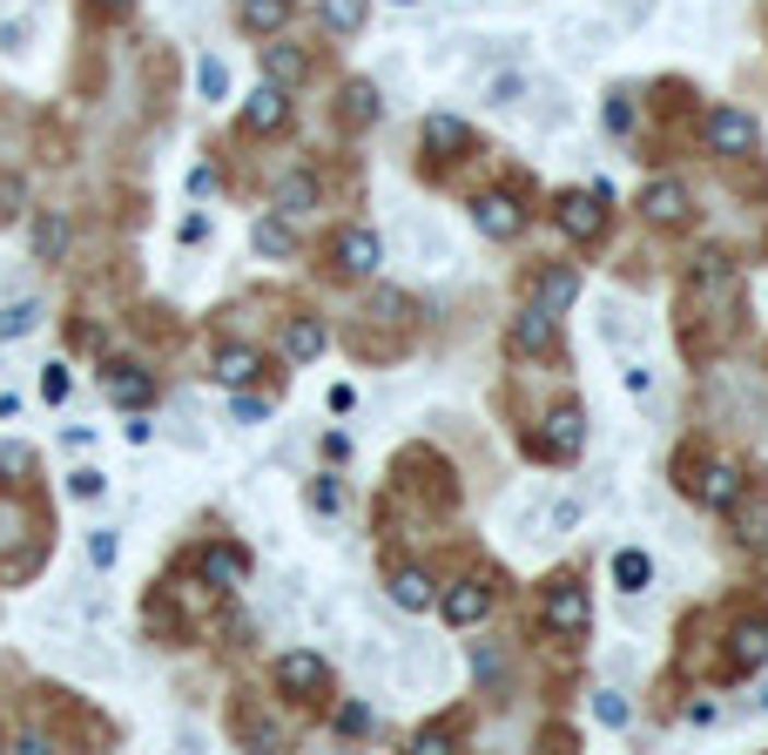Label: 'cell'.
<instances>
[{
  "mask_svg": "<svg viewBox=\"0 0 768 755\" xmlns=\"http://www.w3.org/2000/svg\"><path fill=\"white\" fill-rule=\"evenodd\" d=\"M506 344H512L519 357H553V351H559V310L525 304L512 325H506Z\"/></svg>",
  "mask_w": 768,
  "mask_h": 755,
  "instance_id": "obj_1",
  "label": "cell"
},
{
  "mask_svg": "<svg viewBox=\"0 0 768 755\" xmlns=\"http://www.w3.org/2000/svg\"><path fill=\"white\" fill-rule=\"evenodd\" d=\"M701 135H708V149L714 155H755V142H761V129H755V115H742V108H708V122H701Z\"/></svg>",
  "mask_w": 768,
  "mask_h": 755,
  "instance_id": "obj_2",
  "label": "cell"
},
{
  "mask_svg": "<svg viewBox=\"0 0 768 755\" xmlns=\"http://www.w3.org/2000/svg\"><path fill=\"white\" fill-rule=\"evenodd\" d=\"M540 452H546V459H559V465H574V459L587 452V412H580L574 399L546 412V439H540Z\"/></svg>",
  "mask_w": 768,
  "mask_h": 755,
  "instance_id": "obj_3",
  "label": "cell"
},
{
  "mask_svg": "<svg viewBox=\"0 0 768 755\" xmlns=\"http://www.w3.org/2000/svg\"><path fill=\"white\" fill-rule=\"evenodd\" d=\"M432 607L452 627H478L485 614H493V587H485V580H452L445 593H432Z\"/></svg>",
  "mask_w": 768,
  "mask_h": 755,
  "instance_id": "obj_4",
  "label": "cell"
},
{
  "mask_svg": "<svg viewBox=\"0 0 768 755\" xmlns=\"http://www.w3.org/2000/svg\"><path fill=\"white\" fill-rule=\"evenodd\" d=\"M687 493H695L701 506H714V512H728V506H742V472L728 465V459H708V465H695V480H681Z\"/></svg>",
  "mask_w": 768,
  "mask_h": 755,
  "instance_id": "obj_5",
  "label": "cell"
},
{
  "mask_svg": "<svg viewBox=\"0 0 768 755\" xmlns=\"http://www.w3.org/2000/svg\"><path fill=\"white\" fill-rule=\"evenodd\" d=\"M276 688L283 695H323V688H331V661L310 654V648H291L276 661Z\"/></svg>",
  "mask_w": 768,
  "mask_h": 755,
  "instance_id": "obj_6",
  "label": "cell"
},
{
  "mask_svg": "<svg viewBox=\"0 0 768 755\" xmlns=\"http://www.w3.org/2000/svg\"><path fill=\"white\" fill-rule=\"evenodd\" d=\"M553 216H559V229L574 236V244H600V236H606V196H587V189L580 196H559Z\"/></svg>",
  "mask_w": 768,
  "mask_h": 755,
  "instance_id": "obj_7",
  "label": "cell"
},
{
  "mask_svg": "<svg viewBox=\"0 0 768 755\" xmlns=\"http://www.w3.org/2000/svg\"><path fill=\"white\" fill-rule=\"evenodd\" d=\"M587 621H593V607H587L580 580H553V587H546V627L574 641V634H587Z\"/></svg>",
  "mask_w": 768,
  "mask_h": 755,
  "instance_id": "obj_8",
  "label": "cell"
},
{
  "mask_svg": "<svg viewBox=\"0 0 768 755\" xmlns=\"http://www.w3.org/2000/svg\"><path fill=\"white\" fill-rule=\"evenodd\" d=\"M283 122H291V89L263 82V89L243 95V129H250V135H276Z\"/></svg>",
  "mask_w": 768,
  "mask_h": 755,
  "instance_id": "obj_9",
  "label": "cell"
},
{
  "mask_svg": "<svg viewBox=\"0 0 768 755\" xmlns=\"http://www.w3.org/2000/svg\"><path fill=\"white\" fill-rule=\"evenodd\" d=\"M472 223L493 236V244H506V236H519V223H525V210H519V196H506V189H485L478 203H472Z\"/></svg>",
  "mask_w": 768,
  "mask_h": 755,
  "instance_id": "obj_10",
  "label": "cell"
},
{
  "mask_svg": "<svg viewBox=\"0 0 768 755\" xmlns=\"http://www.w3.org/2000/svg\"><path fill=\"white\" fill-rule=\"evenodd\" d=\"M243 580H250V553L243 546H210L202 553V587L210 593H236Z\"/></svg>",
  "mask_w": 768,
  "mask_h": 755,
  "instance_id": "obj_11",
  "label": "cell"
},
{
  "mask_svg": "<svg viewBox=\"0 0 768 755\" xmlns=\"http://www.w3.org/2000/svg\"><path fill=\"white\" fill-rule=\"evenodd\" d=\"M331 257H338V270H344V276H371V270H378V236L364 229V223H351V229H338Z\"/></svg>",
  "mask_w": 768,
  "mask_h": 755,
  "instance_id": "obj_12",
  "label": "cell"
},
{
  "mask_svg": "<svg viewBox=\"0 0 768 755\" xmlns=\"http://www.w3.org/2000/svg\"><path fill=\"white\" fill-rule=\"evenodd\" d=\"M761 661H768V621H742L728 641V674H755Z\"/></svg>",
  "mask_w": 768,
  "mask_h": 755,
  "instance_id": "obj_13",
  "label": "cell"
},
{
  "mask_svg": "<svg viewBox=\"0 0 768 755\" xmlns=\"http://www.w3.org/2000/svg\"><path fill=\"white\" fill-rule=\"evenodd\" d=\"M323 344H331V331H323L317 317H291V325H283V357H291V365H310V357H323Z\"/></svg>",
  "mask_w": 768,
  "mask_h": 755,
  "instance_id": "obj_14",
  "label": "cell"
},
{
  "mask_svg": "<svg viewBox=\"0 0 768 755\" xmlns=\"http://www.w3.org/2000/svg\"><path fill=\"white\" fill-rule=\"evenodd\" d=\"M102 385H108V399H115V405H149V399H155V378H149L142 365H108V371H102Z\"/></svg>",
  "mask_w": 768,
  "mask_h": 755,
  "instance_id": "obj_15",
  "label": "cell"
},
{
  "mask_svg": "<svg viewBox=\"0 0 768 755\" xmlns=\"http://www.w3.org/2000/svg\"><path fill=\"white\" fill-rule=\"evenodd\" d=\"M291 14H297V0H236V27L243 34H276Z\"/></svg>",
  "mask_w": 768,
  "mask_h": 755,
  "instance_id": "obj_16",
  "label": "cell"
},
{
  "mask_svg": "<svg viewBox=\"0 0 768 755\" xmlns=\"http://www.w3.org/2000/svg\"><path fill=\"white\" fill-rule=\"evenodd\" d=\"M68 250V210H34V263H61Z\"/></svg>",
  "mask_w": 768,
  "mask_h": 755,
  "instance_id": "obj_17",
  "label": "cell"
},
{
  "mask_svg": "<svg viewBox=\"0 0 768 755\" xmlns=\"http://www.w3.org/2000/svg\"><path fill=\"white\" fill-rule=\"evenodd\" d=\"M216 378L236 385V391L257 385V378H263V351H250V344H223V351H216Z\"/></svg>",
  "mask_w": 768,
  "mask_h": 755,
  "instance_id": "obj_18",
  "label": "cell"
},
{
  "mask_svg": "<svg viewBox=\"0 0 768 755\" xmlns=\"http://www.w3.org/2000/svg\"><path fill=\"white\" fill-rule=\"evenodd\" d=\"M317 196H323L317 176H310V169H291V176L276 182V203H270V210H276V216H304V210H317Z\"/></svg>",
  "mask_w": 768,
  "mask_h": 755,
  "instance_id": "obj_19",
  "label": "cell"
},
{
  "mask_svg": "<svg viewBox=\"0 0 768 755\" xmlns=\"http://www.w3.org/2000/svg\"><path fill=\"white\" fill-rule=\"evenodd\" d=\"M640 216H647V223H681V216H687V189H681V182H647Z\"/></svg>",
  "mask_w": 768,
  "mask_h": 755,
  "instance_id": "obj_20",
  "label": "cell"
},
{
  "mask_svg": "<svg viewBox=\"0 0 768 755\" xmlns=\"http://www.w3.org/2000/svg\"><path fill=\"white\" fill-rule=\"evenodd\" d=\"M600 338L614 344V351H621V344H640V310L621 304V297H606V304H600Z\"/></svg>",
  "mask_w": 768,
  "mask_h": 755,
  "instance_id": "obj_21",
  "label": "cell"
},
{
  "mask_svg": "<svg viewBox=\"0 0 768 755\" xmlns=\"http://www.w3.org/2000/svg\"><path fill=\"white\" fill-rule=\"evenodd\" d=\"M432 593H438V587H432V574H425V567H398V574H391V601H398L404 614H425V607H432Z\"/></svg>",
  "mask_w": 768,
  "mask_h": 755,
  "instance_id": "obj_22",
  "label": "cell"
},
{
  "mask_svg": "<svg viewBox=\"0 0 768 755\" xmlns=\"http://www.w3.org/2000/svg\"><path fill=\"white\" fill-rule=\"evenodd\" d=\"M338 115H344V129H371V122H378V89H371V82H344Z\"/></svg>",
  "mask_w": 768,
  "mask_h": 755,
  "instance_id": "obj_23",
  "label": "cell"
},
{
  "mask_svg": "<svg viewBox=\"0 0 768 755\" xmlns=\"http://www.w3.org/2000/svg\"><path fill=\"white\" fill-rule=\"evenodd\" d=\"M574 297H580V270H574V263H546V270H540V304H546V310H566Z\"/></svg>",
  "mask_w": 768,
  "mask_h": 755,
  "instance_id": "obj_24",
  "label": "cell"
},
{
  "mask_svg": "<svg viewBox=\"0 0 768 755\" xmlns=\"http://www.w3.org/2000/svg\"><path fill=\"white\" fill-rule=\"evenodd\" d=\"M465 142H472V129L459 122V115H432V122H425V149L432 155H459Z\"/></svg>",
  "mask_w": 768,
  "mask_h": 755,
  "instance_id": "obj_25",
  "label": "cell"
},
{
  "mask_svg": "<svg viewBox=\"0 0 768 755\" xmlns=\"http://www.w3.org/2000/svg\"><path fill=\"white\" fill-rule=\"evenodd\" d=\"M257 250H263V257H297V229H291V216L270 210V216L257 223Z\"/></svg>",
  "mask_w": 768,
  "mask_h": 755,
  "instance_id": "obj_26",
  "label": "cell"
},
{
  "mask_svg": "<svg viewBox=\"0 0 768 755\" xmlns=\"http://www.w3.org/2000/svg\"><path fill=\"white\" fill-rule=\"evenodd\" d=\"M317 14H323V27H331V34H357L364 14H371V0H317Z\"/></svg>",
  "mask_w": 768,
  "mask_h": 755,
  "instance_id": "obj_27",
  "label": "cell"
},
{
  "mask_svg": "<svg viewBox=\"0 0 768 755\" xmlns=\"http://www.w3.org/2000/svg\"><path fill=\"white\" fill-rule=\"evenodd\" d=\"M614 580H621V593H640L647 580H654V561H647L640 546H621L614 553Z\"/></svg>",
  "mask_w": 768,
  "mask_h": 755,
  "instance_id": "obj_28",
  "label": "cell"
},
{
  "mask_svg": "<svg viewBox=\"0 0 768 755\" xmlns=\"http://www.w3.org/2000/svg\"><path fill=\"white\" fill-rule=\"evenodd\" d=\"M304 48H263V74H270V82L276 89H291V82H304Z\"/></svg>",
  "mask_w": 768,
  "mask_h": 755,
  "instance_id": "obj_29",
  "label": "cell"
},
{
  "mask_svg": "<svg viewBox=\"0 0 768 755\" xmlns=\"http://www.w3.org/2000/svg\"><path fill=\"white\" fill-rule=\"evenodd\" d=\"M398 668H412L418 682H445V654L432 648V641H404V661Z\"/></svg>",
  "mask_w": 768,
  "mask_h": 755,
  "instance_id": "obj_30",
  "label": "cell"
},
{
  "mask_svg": "<svg viewBox=\"0 0 768 755\" xmlns=\"http://www.w3.org/2000/svg\"><path fill=\"white\" fill-rule=\"evenodd\" d=\"M27 472H34V446L27 439H8V446H0V486H21Z\"/></svg>",
  "mask_w": 768,
  "mask_h": 755,
  "instance_id": "obj_31",
  "label": "cell"
},
{
  "mask_svg": "<svg viewBox=\"0 0 768 755\" xmlns=\"http://www.w3.org/2000/svg\"><path fill=\"white\" fill-rule=\"evenodd\" d=\"M34 325H40V304H34V297H27V304L14 297L8 310H0V338H27Z\"/></svg>",
  "mask_w": 768,
  "mask_h": 755,
  "instance_id": "obj_32",
  "label": "cell"
},
{
  "mask_svg": "<svg viewBox=\"0 0 768 755\" xmlns=\"http://www.w3.org/2000/svg\"><path fill=\"white\" fill-rule=\"evenodd\" d=\"M600 122H606V135H627L634 129V95L614 89V95H606V108H600Z\"/></svg>",
  "mask_w": 768,
  "mask_h": 755,
  "instance_id": "obj_33",
  "label": "cell"
},
{
  "mask_svg": "<svg viewBox=\"0 0 768 755\" xmlns=\"http://www.w3.org/2000/svg\"><path fill=\"white\" fill-rule=\"evenodd\" d=\"M0 216H27V176L0 169Z\"/></svg>",
  "mask_w": 768,
  "mask_h": 755,
  "instance_id": "obj_34",
  "label": "cell"
},
{
  "mask_svg": "<svg viewBox=\"0 0 768 755\" xmlns=\"http://www.w3.org/2000/svg\"><path fill=\"white\" fill-rule=\"evenodd\" d=\"M593 722H600V729H627V695L600 688V695H593Z\"/></svg>",
  "mask_w": 768,
  "mask_h": 755,
  "instance_id": "obj_35",
  "label": "cell"
},
{
  "mask_svg": "<svg viewBox=\"0 0 768 755\" xmlns=\"http://www.w3.org/2000/svg\"><path fill=\"white\" fill-rule=\"evenodd\" d=\"M331 729H338V735H364V729H371V701H338Z\"/></svg>",
  "mask_w": 768,
  "mask_h": 755,
  "instance_id": "obj_36",
  "label": "cell"
},
{
  "mask_svg": "<svg viewBox=\"0 0 768 755\" xmlns=\"http://www.w3.org/2000/svg\"><path fill=\"white\" fill-rule=\"evenodd\" d=\"M371 317H378V325H404V317H412V297H404V291H378Z\"/></svg>",
  "mask_w": 768,
  "mask_h": 755,
  "instance_id": "obj_37",
  "label": "cell"
},
{
  "mask_svg": "<svg viewBox=\"0 0 768 755\" xmlns=\"http://www.w3.org/2000/svg\"><path fill=\"white\" fill-rule=\"evenodd\" d=\"M196 89H202V102H223L229 74H223V61H216V55H202V68H196Z\"/></svg>",
  "mask_w": 768,
  "mask_h": 755,
  "instance_id": "obj_38",
  "label": "cell"
},
{
  "mask_svg": "<svg viewBox=\"0 0 768 755\" xmlns=\"http://www.w3.org/2000/svg\"><path fill=\"white\" fill-rule=\"evenodd\" d=\"M485 102H493V108H519L525 102V74H499V82L485 89Z\"/></svg>",
  "mask_w": 768,
  "mask_h": 755,
  "instance_id": "obj_39",
  "label": "cell"
},
{
  "mask_svg": "<svg viewBox=\"0 0 768 755\" xmlns=\"http://www.w3.org/2000/svg\"><path fill=\"white\" fill-rule=\"evenodd\" d=\"M452 735H459V722H425V729L412 735V748H418V755H438V748L452 742Z\"/></svg>",
  "mask_w": 768,
  "mask_h": 755,
  "instance_id": "obj_40",
  "label": "cell"
},
{
  "mask_svg": "<svg viewBox=\"0 0 768 755\" xmlns=\"http://www.w3.org/2000/svg\"><path fill=\"white\" fill-rule=\"evenodd\" d=\"M310 506H317V512H338V506H344V486L331 480V472H317V480H310Z\"/></svg>",
  "mask_w": 768,
  "mask_h": 755,
  "instance_id": "obj_41",
  "label": "cell"
},
{
  "mask_svg": "<svg viewBox=\"0 0 768 755\" xmlns=\"http://www.w3.org/2000/svg\"><path fill=\"white\" fill-rule=\"evenodd\" d=\"M472 668H478V682H499V674H506V654H499L493 641H478V648H472Z\"/></svg>",
  "mask_w": 768,
  "mask_h": 755,
  "instance_id": "obj_42",
  "label": "cell"
},
{
  "mask_svg": "<svg viewBox=\"0 0 768 755\" xmlns=\"http://www.w3.org/2000/svg\"><path fill=\"white\" fill-rule=\"evenodd\" d=\"M412 229H418V250H425V263H445V236H438V223H425V216H418Z\"/></svg>",
  "mask_w": 768,
  "mask_h": 755,
  "instance_id": "obj_43",
  "label": "cell"
},
{
  "mask_svg": "<svg viewBox=\"0 0 768 755\" xmlns=\"http://www.w3.org/2000/svg\"><path fill=\"white\" fill-rule=\"evenodd\" d=\"M546 520H553V533H574V527H580V499H553Z\"/></svg>",
  "mask_w": 768,
  "mask_h": 755,
  "instance_id": "obj_44",
  "label": "cell"
},
{
  "mask_svg": "<svg viewBox=\"0 0 768 755\" xmlns=\"http://www.w3.org/2000/svg\"><path fill=\"white\" fill-rule=\"evenodd\" d=\"M742 540H748V546L768 540V506H748V512H742Z\"/></svg>",
  "mask_w": 768,
  "mask_h": 755,
  "instance_id": "obj_45",
  "label": "cell"
},
{
  "mask_svg": "<svg viewBox=\"0 0 768 755\" xmlns=\"http://www.w3.org/2000/svg\"><path fill=\"white\" fill-rule=\"evenodd\" d=\"M68 493L74 499H102V472L88 465V472H68Z\"/></svg>",
  "mask_w": 768,
  "mask_h": 755,
  "instance_id": "obj_46",
  "label": "cell"
},
{
  "mask_svg": "<svg viewBox=\"0 0 768 755\" xmlns=\"http://www.w3.org/2000/svg\"><path fill=\"white\" fill-rule=\"evenodd\" d=\"M229 418H236V425H263V418H270V405H263V399H236V405H229Z\"/></svg>",
  "mask_w": 768,
  "mask_h": 755,
  "instance_id": "obj_47",
  "label": "cell"
},
{
  "mask_svg": "<svg viewBox=\"0 0 768 755\" xmlns=\"http://www.w3.org/2000/svg\"><path fill=\"white\" fill-rule=\"evenodd\" d=\"M88 553H95V567H108L115 561V527H95L88 533Z\"/></svg>",
  "mask_w": 768,
  "mask_h": 755,
  "instance_id": "obj_48",
  "label": "cell"
},
{
  "mask_svg": "<svg viewBox=\"0 0 768 755\" xmlns=\"http://www.w3.org/2000/svg\"><path fill=\"white\" fill-rule=\"evenodd\" d=\"M27 42V21H0V55H21Z\"/></svg>",
  "mask_w": 768,
  "mask_h": 755,
  "instance_id": "obj_49",
  "label": "cell"
},
{
  "mask_svg": "<svg viewBox=\"0 0 768 755\" xmlns=\"http://www.w3.org/2000/svg\"><path fill=\"white\" fill-rule=\"evenodd\" d=\"M40 391H48V399H68V365H48V378H40Z\"/></svg>",
  "mask_w": 768,
  "mask_h": 755,
  "instance_id": "obj_50",
  "label": "cell"
},
{
  "mask_svg": "<svg viewBox=\"0 0 768 755\" xmlns=\"http://www.w3.org/2000/svg\"><path fill=\"white\" fill-rule=\"evenodd\" d=\"M149 432H155L149 418H129V425H121V439H129V446H149Z\"/></svg>",
  "mask_w": 768,
  "mask_h": 755,
  "instance_id": "obj_51",
  "label": "cell"
},
{
  "mask_svg": "<svg viewBox=\"0 0 768 755\" xmlns=\"http://www.w3.org/2000/svg\"><path fill=\"white\" fill-rule=\"evenodd\" d=\"M95 8H108V14H121V8H135V0H95Z\"/></svg>",
  "mask_w": 768,
  "mask_h": 755,
  "instance_id": "obj_52",
  "label": "cell"
},
{
  "mask_svg": "<svg viewBox=\"0 0 768 755\" xmlns=\"http://www.w3.org/2000/svg\"><path fill=\"white\" fill-rule=\"evenodd\" d=\"M761 708H768V688H761Z\"/></svg>",
  "mask_w": 768,
  "mask_h": 755,
  "instance_id": "obj_53",
  "label": "cell"
},
{
  "mask_svg": "<svg viewBox=\"0 0 768 755\" xmlns=\"http://www.w3.org/2000/svg\"><path fill=\"white\" fill-rule=\"evenodd\" d=\"M398 8H412V0H398Z\"/></svg>",
  "mask_w": 768,
  "mask_h": 755,
  "instance_id": "obj_54",
  "label": "cell"
}]
</instances>
